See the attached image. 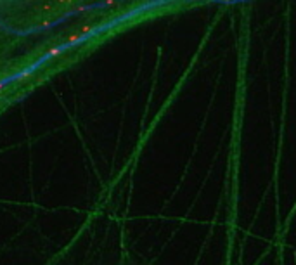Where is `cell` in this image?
Returning <instances> with one entry per match:
<instances>
[{
  "mask_svg": "<svg viewBox=\"0 0 296 265\" xmlns=\"http://www.w3.org/2000/svg\"><path fill=\"white\" fill-rule=\"evenodd\" d=\"M62 52V47H56V49H50L49 50V56H57V54H61Z\"/></svg>",
  "mask_w": 296,
  "mask_h": 265,
  "instance_id": "obj_1",
  "label": "cell"
},
{
  "mask_svg": "<svg viewBox=\"0 0 296 265\" xmlns=\"http://www.w3.org/2000/svg\"><path fill=\"white\" fill-rule=\"evenodd\" d=\"M30 75H31V71H24V73H21V75H19V78H28Z\"/></svg>",
  "mask_w": 296,
  "mask_h": 265,
  "instance_id": "obj_2",
  "label": "cell"
},
{
  "mask_svg": "<svg viewBox=\"0 0 296 265\" xmlns=\"http://www.w3.org/2000/svg\"><path fill=\"white\" fill-rule=\"evenodd\" d=\"M4 87H5V83H4V82H0V90H2Z\"/></svg>",
  "mask_w": 296,
  "mask_h": 265,
  "instance_id": "obj_3",
  "label": "cell"
}]
</instances>
